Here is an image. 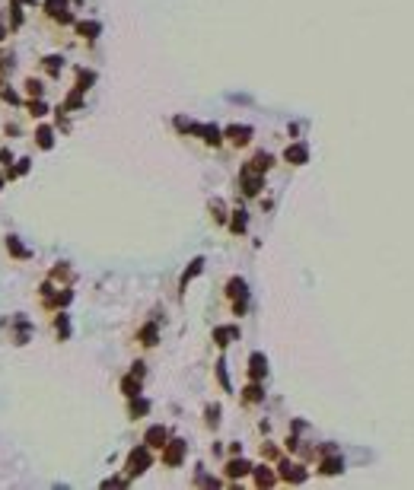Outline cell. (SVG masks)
<instances>
[{
	"label": "cell",
	"instance_id": "1",
	"mask_svg": "<svg viewBox=\"0 0 414 490\" xmlns=\"http://www.w3.org/2000/svg\"><path fill=\"white\" fill-rule=\"evenodd\" d=\"M147 465H150L147 449H134V452H131V462H128V471H131V474H140Z\"/></svg>",
	"mask_w": 414,
	"mask_h": 490
},
{
	"label": "cell",
	"instance_id": "10",
	"mask_svg": "<svg viewBox=\"0 0 414 490\" xmlns=\"http://www.w3.org/2000/svg\"><path fill=\"white\" fill-rule=\"evenodd\" d=\"M39 143H42V147H51V130H48V127L39 130Z\"/></svg>",
	"mask_w": 414,
	"mask_h": 490
},
{
	"label": "cell",
	"instance_id": "8",
	"mask_svg": "<svg viewBox=\"0 0 414 490\" xmlns=\"http://www.w3.org/2000/svg\"><path fill=\"white\" fill-rule=\"evenodd\" d=\"M262 373H265V360H262V356H258V353H255V356H252V376L258 379V376H262Z\"/></svg>",
	"mask_w": 414,
	"mask_h": 490
},
{
	"label": "cell",
	"instance_id": "5",
	"mask_svg": "<svg viewBox=\"0 0 414 490\" xmlns=\"http://www.w3.org/2000/svg\"><path fill=\"white\" fill-rule=\"evenodd\" d=\"M179 459H182V443H172V449H166V462L175 465Z\"/></svg>",
	"mask_w": 414,
	"mask_h": 490
},
{
	"label": "cell",
	"instance_id": "2",
	"mask_svg": "<svg viewBox=\"0 0 414 490\" xmlns=\"http://www.w3.org/2000/svg\"><path fill=\"white\" fill-rule=\"evenodd\" d=\"M227 134L233 137V143H245L248 137H252V130H248V127H239V124H236V127H230V130H227Z\"/></svg>",
	"mask_w": 414,
	"mask_h": 490
},
{
	"label": "cell",
	"instance_id": "7",
	"mask_svg": "<svg viewBox=\"0 0 414 490\" xmlns=\"http://www.w3.org/2000/svg\"><path fill=\"white\" fill-rule=\"evenodd\" d=\"M287 159H290V162H303V159H306V150H303V147H290V150H287Z\"/></svg>",
	"mask_w": 414,
	"mask_h": 490
},
{
	"label": "cell",
	"instance_id": "11",
	"mask_svg": "<svg viewBox=\"0 0 414 490\" xmlns=\"http://www.w3.org/2000/svg\"><path fill=\"white\" fill-rule=\"evenodd\" d=\"M10 248H13V252H16V255H26V248H22V245L16 242V239H10Z\"/></svg>",
	"mask_w": 414,
	"mask_h": 490
},
{
	"label": "cell",
	"instance_id": "6",
	"mask_svg": "<svg viewBox=\"0 0 414 490\" xmlns=\"http://www.w3.org/2000/svg\"><path fill=\"white\" fill-rule=\"evenodd\" d=\"M99 32V22H80V35H86V39H96Z\"/></svg>",
	"mask_w": 414,
	"mask_h": 490
},
{
	"label": "cell",
	"instance_id": "4",
	"mask_svg": "<svg viewBox=\"0 0 414 490\" xmlns=\"http://www.w3.org/2000/svg\"><path fill=\"white\" fill-rule=\"evenodd\" d=\"M64 7H67V0H48V10L54 16H61V19H70V13H64Z\"/></svg>",
	"mask_w": 414,
	"mask_h": 490
},
{
	"label": "cell",
	"instance_id": "9",
	"mask_svg": "<svg viewBox=\"0 0 414 490\" xmlns=\"http://www.w3.org/2000/svg\"><path fill=\"white\" fill-rule=\"evenodd\" d=\"M245 471H248L245 462H233V465H230V474H233V477H236V474H245Z\"/></svg>",
	"mask_w": 414,
	"mask_h": 490
},
{
	"label": "cell",
	"instance_id": "3",
	"mask_svg": "<svg viewBox=\"0 0 414 490\" xmlns=\"http://www.w3.org/2000/svg\"><path fill=\"white\" fill-rule=\"evenodd\" d=\"M163 439H166V430H163V427H153L150 433H147V443H150V446H163Z\"/></svg>",
	"mask_w": 414,
	"mask_h": 490
}]
</instances>
